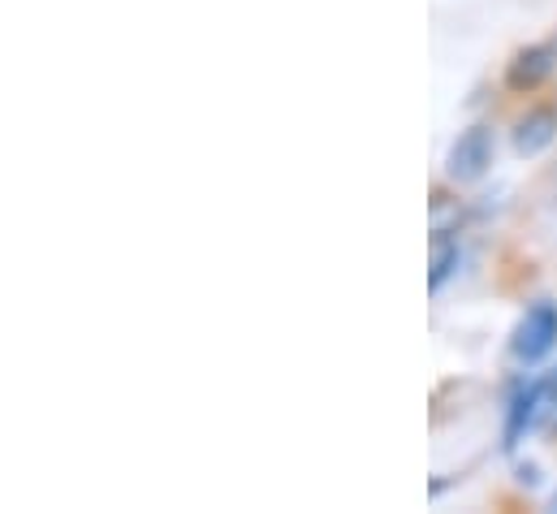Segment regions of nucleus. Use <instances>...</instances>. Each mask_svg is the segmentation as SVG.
<instances>
[{
  "label": "nucleus",
  "mask_w": 557,
  "mask_h": 514,
  "mask_svg": "<svg viewBox=\"0 0 557 514\" xmlns=\"http://www.w3.org/2000/svg\"><path fill=\"white\" fill-rule=\"evenodd\" d=\"M557 415V368H545L532 386H523L510 397V415H506V450H515L523 437H532L536 428H545Z\"/></svg>",
  "instance_id": "1"
},
{
  "label": "nucleus",
  "mask_w": 557,
  "mask_h": 514,
  "mask_svg": "<svg viewBox=\"0 0 557 514\" xmlns=\"http://www.w3.org/2000/svg\"><path fill=\"white\" fill-rule=\"evenodd\" d=\"M557 346V303L541 298L523 311V320L515 325V338H510V355L519 364H541L549 351Z\"/></svg>",
  "instance_id": "3"
},
{
  "label": "nucleus",
  "mask_w": 557,
  "mask_h": 514,
  "mask_svg": "<svg viewBox=\"0 0 557 514\" xmlns=\"http://www.w3.org/2000/svg\"><path fill=\"white\" fill-rule=\"evenodd\" d=\"M458 259H462V247L458 238H436L432 243V272H428V290H445V281L458 272Z\"/></svg>",
  "instance_id": "6"
},
{
  "label": "nucleus",
  "mask_w": 557,
  "mask_h": 514,
  "mask_svg": "<svg viewBox=\"0 0 557 514\" xmlns=\"http://www.w3.org/2000/svg\"><path fill=\"white\" fill-rule=\"evenodd\" d=\"M493 151H497L493 130H488V126H467L458 138H454L449 156H445V178H449V182H458V186L480 182V178L493 169Z\"/></svg>",
  "instance_id": "2"
},
{
  "label": "nucleus",
  "mask_w": 557,
  "mask_h": 514,
  "mask_svg": "<svg viewBox=\"0 0 557 514\" xmlns=\"http://www.w3.org/2000/svg\"><path fill=\"white\" fill-rule=\"evenodd\" d=\"M549 506H554V511H557V493H554V498H549Z\"/></svg>",
  "instance_id": "7"
},
{
  "label": "nucleus",
  "mask_w": 557,
  "mask_h": 514,
  "mask_svg": "<svg viewBox=\"0 0 557 514\" xmlns=\"http://www.w3.org/2000/svg\"><path fill=\"white\" fill-rule=\"evenodd\" d=\"M557 138V113L554 109H536L515 126V151L519 156H541Z\"/></svg>",
  "instance_id": "5"
},
{
  "label": "nucleus",
  "mask_w": 557,
  "mask_h": 514,
  "mask_svg": "<svg viewBox=\"0 0 557 514\" xmlns=\"http://www.w3.org/2000/svg\"><path fill=\"white\" fill-rule=\"evenodd\" d=\"M554 65H557V44H536V48H523L515 61H510V87L515 91H532V87H541L549 74H554Z\"/></svg>",
  "instance_id": "4"
}]
</instances>
